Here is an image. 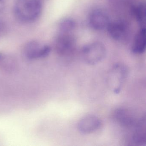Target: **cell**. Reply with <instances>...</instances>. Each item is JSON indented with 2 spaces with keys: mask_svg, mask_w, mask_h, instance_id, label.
Listing matches in <instances>:
<instances>
[{
  "mask_svg": "<svg viewBox=\"0 0 146 146\" xmlns=\"http://www.w3.org/2000/svg\"><path fill=\"white\" fill-rule=\"evenodd\" d=\"M42 0H17L14 11L17 17L24 23H31L40 15Z\"/></svg>",
  "mask_w": 146,
  "mask_h": 146,
  "instance_id": "1",
  "label": "cell"
},
{
  "mask_svg": "<svg viewBox=\"0 0 146 146\" xmlns=\"http://www.w3.org/2000/svg\"><path fill=\"white\" fill-rule=\"evenodd\" d=\"M106 47L101 42H95L89 43L82 49V57L88 64L95 65L103 60L106 55Z\"/></svg>",
  "mask_w": 146,
  "mask_h": 146,
  "instance_id": "2",
  "label": "cell"
},
{
  "mask_svg": "<svg viewBox=\"0 0 146 146\" xmlns=\"http://www.w3.org/2000/svg\"><path fill=\"white\" fill-rule=\"evenodd\" d=\"M127 66L122 64L114 65L108 75V82L111 88L116 94L120 92L128 76Z\"/></svg>",
  "mask_w": 146,
  "mask_h": 146,
  "instance_id": "3",
  "label": "cell"
},
{
  "mask_svg": "<svg viewBox=\"0 0 146 146\" xmlns=\"http://www.w3.org/2000/svg\"><path fill=\"white\" fill-rule=\"evenodd\" d=\"M51 51V48L49 46L42 45L35 41H32L25 44L23 52L26 58L35 60L47 57Z\"/></svg>",
  "mask_w": 146,
  "mask_h": 146,
  "instance_id": "4",
  "label": "cell"
},
{
  "mask_svg": "<svg viewBox=\"0 0 146 146\" xmlns=\"http://www.w3.org/2000/svg\"><path fill=\"white\" fill-rule=\"evenodd\" d=\"M76 40L69 33H61L55 42V51L60 56H67L70 54L75 48Z\"/></svg>",
  "mask_w": 146,
  "mask_h": 146,
  "instance_id": "5",
  "label": "cell"
},
{
  "mask_svg": "<svg viewBox=\"0 0 146 146\" xmlns=\"http://www.w3.org/2000/svg\"><path fill=\"white\" fill-rule=\"evenodd\" d=\"M112 118L120 126L127 129H133L139 119L129 110L123 108L115 110L112 114Z\"/></svg>",
  "mask_w": 146,
  "mask_h": 146,
  "instance_id": "6",
  "label": "cell"
},
{
  "mask_svg": "<svg viewBox=\"0 0 146 146\" xmlns=\"http://www.w3.org/2000/svg\"><path fill=\"white\" fill-rule=\"evenodd\" d=\"M107 29L110 36L117 41L125 42L129 38V27L123 21L110 22Z\"/></svg>",
  "mask_w": 146,
  "mask_h": 146,
  "instance_id": "7",
  "label": "cell"
},
{
  "mask_svg": "<svg viewBox=\"0 0 146 146\" xmlns=\"http://www.w3.org/2000/svg\"><path fill=\"white\" fill-rule=\"evenodd\" d=\"M89 23L94 29L101 31L107 29L110 20L108 15L105 11L100 9H96L90 13Z\"/></svg>",
  "mask_w": 146,
  "mask_h": 146,
  "instance_id": "8",
  "label": "cell"
},
{
  "mask_svg": "<svg viewBox=\"0 0 146 146\" xmlns=\"http://www.w3.org/2000/svg\"><path fill=\"white\" fill-rule=\"evenodd\" d=\"M101 123V121L98 117L89 115L84 117L79 121L78 127L81 133L89 134L99 129Z\"/></svg>",
  "mask_w": 146,
  "mask_h": 146,
  "instance_id": "9",
  "label": "cell"
},
{
  "mask_svg": "<svg viewBox=\"0 0 146 146\" xmlns=\"http://www.w3.org/2000/svg\"><path fill=\"white\" fill-rule=\"evenodd\" d=\"M132 130L130 137L131 143L137 146L145 145L146 144V119L145 116L139 119Z\"/></svg>",
  "mask_w": 146,
  "mask_h": 146,
  "instance_id": "10",
  "label": "cell"
},
{
  "mask_svg": "<svg viewBox=\"0 0 146 146\" xmlns=\"http://www.w3.org/2000/svg\"><path fill=\"white\" fill-rule=\"evenodd\" d=\"M146 46V29L145 28H141L134 38L131 50L135 54H142L145 52Z\"/></svg>",
  "mask_w": 146,
  "mask_h": 146,
  "instance_id": "11",
  "label": "cell"
},
{
  "mask_svg": "<svg viewBox=\"0 0 146 146\" xmlns=\"http://www.w3.org/2000/svg\"><path fill=\"white\" fill-rule=\"evenodd\" d=\"M133 14L136 20L141 26L145 28V21L146 17V5L144 3H140L133 7L132 10Z\"/></svg>",
  "mask_w": 146,
  "mask_h": 146,
  "instance_id": "12",
  "label": "cell"
},
{
  "mask_svg": "<svg viewBox=\"0 0 146 146\" xmlns=\"http://www.w3.org/2000/svg\"><path fill=\"white\" fill-rule=\"evenodd\" d=\"M76 23L71 19H66L62 20L59 25V29L61 33H70L76 28Z\"/></svg>",
  "mask_w": 146,
  "mask_h": 146,
  "instance_id": "13",
  "label": "cell"
},
{
  "mask_svg": "<svg viewBox=\"0 0 146 146\" xmlns=\"http://www.w3.org/2000/svg\"><path fill=\"white\" fill-rule=\"evenodd\" d=\"M6 30V26L5 24L0 21V36L3 35Z\"/></svg>",
  "mask_w": 146,
  "mask_h": 146,
  "instance_id": "14",
  "label": "cell"
},
{
  "mask_svg": "<svg viewBox=\"0 0 146 146\" xmlns=\"http://www.w3.org/2000/svg\"><path fill=\"white\" fill-rule=\"evenodd\" d=\"M1 57H2V55H1V54H0V58H1Z\"/></svg>",
  "mask_w": 146,
  "mask_h": 146,
  "instance_id": "15",
  "label": "cell"
}]
</instances>
